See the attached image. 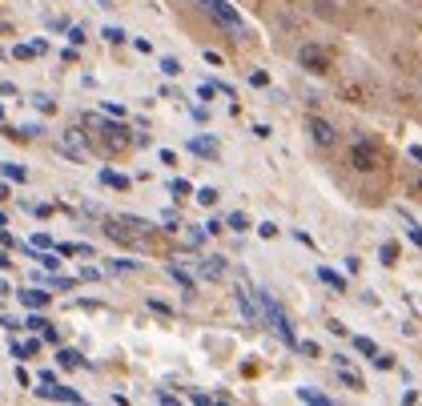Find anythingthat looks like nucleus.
<instances>
[{
	"mask_svg": "<svg viewBox=\"0 0 422 406\" xmlns=\"http://www.w3.org/2000/svg\"><path fill=\"white\" fill-rule=\"evenodd\" d=\"M346 161H350V169H354V173H378V169H382V149L374 145L366 133H358L354 141H350Z\"/></svg>",
	"mask_w": 422,
	"mask_h": 406,
	"instance_id": "f257e3e1",
	"label": "nucleus"
},
{
	"mask_svg": "<svg viewBox=\"0 0 422 406\" xmlns=\"http://www.w3.org/2000/svg\"><path fill=\"white\" fill-rule=\"evenodd\" d=\"M85 125L101 129V145L109 149V153H125V149H133V145H137V137L129 133L121 121H109V117H85Z\"/></svg>",
	"mask_w": 422,
	"mask_h": 406,
	"instance_id": "f03ea898",
	"label": "nucleus"
},
{
	"mask_svg": "<svg viewBox=\"0 0 422 406\" xmlns=\"http://www.w3.org/2000/svg\"><path fill=\"white\" fill-rule=\"evenodd\" d=\"M258 298H261V314H266V322H270L273 330H278V338H282L286 346H294V350H298V338H294V322L286 318V310H282V306H278V302L270 298V290H258Z\"/></svg>",
	"mask_w": 422,
	"mask_h": 406,
	"instance_id": "7ed1b4c3",
	"label": "nucleus"
},
{
	"mask_svg": "<svg viewBox=\"0 0 422 406\" xmlns=\"http://www.w3.org/2000/svg\"><path fill=\"white\" fill-rule=\"evenodd\" d=\"M198 4H201V9H205V13H210L222 28H229L234 37H241V33H246V21L237 16L234 4H225V0H198Z\"/></svg>",
	"mask_w": 422,
	"mask_h": 406,
	"instance_id": "20e7f679",
	"label": "nucleus"
},
{
	"mask_svg": "<svg viewBox=\"0 0 422 406\" xmlns=\"http://www.w3.org/2000/svg\"><path fill=\"white\" fill-rule=\"evenodd\" d=\"M298 64L306 69V73H314V77H326V73H330V49L306 40V45L298 49Z\"/></svg>",
	"mask_w": 422,
	"mask_h": 406,
	"instance_id": "39448f33",
	"label": "nucleus"
},
{
	"mask_svg": "<svg viewBox=\"0 0 422 406\" xmlns=\"http://www.w3.org/2000/svg\"><path fill=\"white\" fill-rule=\"evenodd\" d=\"M57 149H61L64 157H73V161H85L89 157V141H85V133H76V129L57 133Z\"/></svg>",
	"mask_w": 422,
	"mask_h": 406,
	"instance_id": "423d86ee",
	"label": "nucleus"
},
{
	"mask_svg": "<svg viewBox=\"0 0 422 406\" xmlns=\"http://www.w3.org/2000/svg\"><path fill=\"white\" fill-rule=\"evenodd\" d=\"M310 137H314V145L318 149H334L338 145V129L326 117H310Z\"/></svg>",
	"mask_w": 422,
	"mask_h": 406,
	"instance_id": "0eeeda50",
	"label": "nucleus"
},
{
	"mask_svg": "<svg viewBox=\"0 0 422 406\" xmlns=\"http://www.w3.org/2000/svg\"><path fill=\"white\" fill-rule=\"evenodd\" d=\"M198 270H201L205 282H222V278H225V258H217V254H213V258H201Z\"/></svg>",
	"mask_w": 422,
	"mask_h": 406,
	"instance_id": "6e6552de",
	"label": "nucleus"
},
{
	"mask_svg": "<svg viewBox=\"0 0 422 406\" xmlns=\"http://www.w3.org/2000/svg\"><path fill=\"white\" fill-rule=\"evenodd\" d=\"M237 306H241V314H246V322H261L258 306H253V294H249L246 286H237Z\"/></svg>",
	"mask_w": 422,
	"mask_h": 406,
	"instance_id": "1a4fd4ad",
	"label": "nucleus"
},
{
	"mask_svg": "<svg viewBox=\"0 0 422 406\" xmlns=\"http://www.w3.org/2000/svg\"><path fill=\"white\" fill-rule=\"evenodd\" d=\"M21 302H25L28 310H45V306H49V294L37 290V286H28V290H21Z\"/></svg>",
	"mask_w": 422,
	"mask_h": 406,
	"instance_id": "9d476101",
	"label": "nucleus"
},
{
	"mask_svg": "<svg viewBox=\"0 0 422 406\" xmlns=\"http://www.w3.org/2000/svg\"><path fill=\"white\" fill-rule=\"evenodd\" d=\"M314 16H322V21H338L342 9H338V0H314Z\"/></svg>",
	"mask_w": 422,
	"mask_h": 406,
	"instance_id": "9b49d317",
	"label": "nucleus"
},
{
	"mask_svg": "<svg viewBox=\"0 0 422 406\" xmlns=\"http://www.w3.org/2000/svg\"><path fill=\"white\" fill-rule=\"evenodd\" d=\"M338 93H342L346 101H354V105H366V89L354 85V81H342V85H338Z\"/></svg>",
	"mask_w": 422,
	"mask_h": 406,
	"instance_id": "f8f14e48",
	"label": "nucleus"
},
{
	"mask_svg": "<svg viewBox=\"0 0 422 406\" xmlns=\"http://www.w3.org/2000/svg\"><path fill=\"white\" fill-rule=\"evenodd\" d=\"M40 398H57V402H81V394H76L73 386H52V390H45Z\"/></svg>",
	"mask_w": 422,
	"mask_h": 406,
	"instance_id": "ddd939ff",
	"label": "nucleus"
},
{
	"mask_svg": "<svg viewBox=\"0 0 422 406\" xmlns=\"http://www.w3.org/2000/svg\"><path fill=\"white\" fill-rule=\"evenodd\" d=\"M189 149H193V153H198V157H217V145H213L210 137H193V141H189Z\"/></svg>",
	"mask_w": 422,
	"mask_h": 406,
	"instance_id": "4468645a",
	"label": "nucleus"
},
{
	"mask_svg": "<svg viewBox=\"0 0 422 406\" xmlns=\"http://www.w3.org/2000/svg\"><path fill=\"white\" fill-rule=\"evenodd\" d=\"M298 398H302V402H310V406H330V394L314 390V386H302V390H298Z\"/></svg>",
	"mask_w": 422,
	"mask_h": 406,
	"instance_id": "2eb2a0df",
	"label": "nucleus"
},
{
	"mask_svg": "<svg viewBox=\"0 0 422 406\" xmlns=\"http://www.w3.org/2000/svg\"><path fill=\"white\" fill-rule=\"evenodd\" d=\"M8 350H13V358H28V354H37L40 342L37 338H28V342H8Z\"/></svg>",
	"mask_w": 422,
	"mask_h": 406,
	"instance_id": "dca6fc26",
	"label": "nucleus"
},
{
	"mask_svg": "<svg viewBox=\"0 0 422 406\" xmlns=\"http://www.w3.org/2000/svg\"><path fill=\"white\" fill-rule=\"evenodd\" d=\"M338 378H342V386H350V390H366V382H362L350 366H338Z\"/></svg>",
	"mask_w": 422,
	"mask_h": 406,
	"instance_id": "f3484780",
	"label": "nucleus"
},
{
	"mask_svg": "<svg viewBox=\"0 0 422 406\" xmlns=\"http://www.w3.org/2000/svg\"><path fill=\"white\" fill-rule=\"evenodd\" d=\"M318 278H322L326 286H334L338 294H342V290H346V278H342V274H334V270H326V266H318Z\"/></svg>",
	"mask_w": 422,
	"mask_h": 406,
	"instance_id": "a211bd4d",
	"label": "nucleus"
},
{
	"mask_svg": "<svg viewBox=\"0 0 422 406\" xmlns=\"http://www.w3.org/2000/svg\"><path fill=\"white\" fill-rule=\"evenodd\" d=\"M57 366H61V370H73V366H85V358L76 354V350H61V354H57Z\"/></svg>",
	"mask_w": 422,
	"mask_h": 406,
	"instance_id": "6ab92c4d",
	"label": "nucleus"
},
{
	"mask_svg": "<svg viewBox=\"0 0 422 406\" xmlns=\"http://www.w3.org/2000/svg\"><path fill=\"white\" fill-rule=\"evenodd\" d=\"M398 218H402V222H406V234H410V242H414V246L422 249V230H418V225H414V218H410L406 210H398Z\"/></svg>",
	"mask_w": 422,
	"mask_h": 406,
	"instance_id": "aec40b11",
	"label": "nucleus"
},
{
	"mask_svg": "<svg viewBox=\"0 0 422 406\" xmlns=\"http://www.w3.org/2000/svg\"><path fill=\"white\" fill-rule=\"evenodd\" d=\"M101 181L113 185V189H129V177H121V173H113V169H101Z\"/></svg>",
	"mask_w": 422,
	"mask_h": 406,
	"instance_id": "412c9836",
	"label": "nucleus"
},
{
	"mask_svg": "<svg viewBox=\"0 0 422 406\" xmlns=\"http://www.w3.org/2000/svg\"><path fill=\"white\" fill-rule=\"evenodd\" d=\"M169 278H173V282L181 286V290H186V294H193V278H189L186 270H177V266H169Z\"/></svg>",
	"mask_w": 422,
	"mask_h": 406,
	"instance_id": "4be33fe9",
	"label": "nucleus"
},
{
	"mask_svg": "<svg viewBox=\"0 0 422 406\" xmlns=\"http://www.w3.org/2000/svg\"><path fill=\"white\" fill-rule=\"evenodd\" d=\"M37 278L49 286V290H69V286H73V278H57V274H49V278H45V274H37Z\"/></svg>",
	"mask_w": 422,
	"mask_h": 406,
	"instance_id": "5701e85b",
	"label": "nucleus"
},
{
	"mask_svg": "<svg viewBox=\"0 0 422 406\" xmlns=\"http://www.w3.org/2000/svg\"><path fill=\"white\" fill-rule=\"evenodd\" d=\"M40 254V266H45V270H57V266H61V249H57V254H49V249H37Z\"/></svg>",
	"mask_w": 422,
	"mask_h": 406,
	"instance_id": "b1692460",
	"label": "nucleus"
},
{
	"mask_svg": "<svg viewBox=\"0 0 422 406\" xmlns=\"http://www.w3.org/2000/svg\"><path fill=\"white\" fill-rule=\"evenodd\" d=\"M229 230H234V234H246L249 218H246V213H229Z\"/></svg>",
	"mask_w": 422,
	"mask_h": 406,
	"instance_id": "393cba45",
	"label": "nucleus"
},
{
	"mask_svg": "<svg viewBox=\"0 0 422 406\" xmlns=\"http://www.w3.org/2000/svg\"><path fill=\"white\" fill-rule=\"evenodd\" d=\"M354 350H358V354H366V358H374V354H378V346H374L370 338H354Z\"/></svg>",
	"mask_w": 422,
	"mask_h": 406,
	"instance_id": "a878e982",
	"label": "nucleus"
},
{
	"mask_svg": "<svg viewBox=\"0 0 422 406\" xmlns=\"http://www.w3.org/2000/svg\"><path fill=\"white\" fill-rule=\"evenodd\" d=\"M161 73H165V77H177V73H181V61H173V57H161Z\"/></svg>",
	"mask_w": 422,
	"mask_h": 406,
	"instance_id": "bb28decb",
	"label": "nucleus"
},
{
	"mask_svg": "<svg viewBox=\"0 0 422 406\" xmlns=\"http://www.w3.org/2000/svg\"><path fill=\"white\" fill-rule=\"evenodd\" d=\"M33 105H37L40 113H57V101H52V97H45V93H40V97H33Z\"/></svg>",
	"mask_w": 422,
	"mask_h": 406,
	"instance_id": "cd10ccee",
	"label": "nucleus"
},
{
	"mask_svg": "<svg viewBox=\"0 0 422 406\" xmlns=\"http://www.w3.org/2000/svg\"><path fill=\"white\" fill-rule=\"evenodd\" d=\"M198 201H201V205H217V189H210V185L198 189Z\"/></svg>",
	"mask_w": 422,
	"mask_h": 406,
	"instance_id": "c85d7f7f",
	"label": "nucleus"
},
{
	"mask_svg": "<svg viewBox=\"0 0 422 406\" xmlns=\"http://www.w3.org/2000/svg\"><path fill=\"white\" fill-rule=\"evenodd\" d=\"M37 45H16V49H13V57H21V61H28V57H37Z\"/></svg>",
	"mask_w": 422,
	"mask_h": 406,
	"instance_id": "c756f323",
	"label": "nucleus"
},
{
	"mask_svg": "<svg viewBox=\"0 0 422 406\" xmlns=\"http://www.w3.org/2000/svg\"><path fill=\"white\" fill-rule=\"evenodd\" d=\"M0 169H4L8 181H25V169H21V165H0Z\"/></svg>",
	"mask_w": 422,
	"mask_h": 406,
	"instance_id": "7c9ffc66",
	"label": "nucleus"
},
{
	"mask_svg": "<svg viewBox=\"0 0 422 406\" xmlns=\"http://www.w3.org/2000/svg\"><path fill=\"white\" fill-rule=\"evenodd\" d=\"M382 261H386V266H394V261H398V246H394V242H386V246H382Z\"/></svg>",
	"mask_w": 422,
	"mask_h": 406,
	"instance_id": "2f4dec72",
	"label": "nucleus"
},
{
	"mask_svg": "<svg viewBox=\"0 0 422 406\" xmlns=\"http://www.w3.org/2000/svg\"><path fill=\"white\" fill-rule=\"evenodd\" d=\"M370 362H374L378 370H390V366H394V358H390V354H382V350H378V354H374Z\"/></svg>",
	"mask_w": 422,
	"mask_h": 406,
	"instance_id": "473e14b6",
	"label": "nucleus"
},
{
	"mask_svg": "<svg viewBox=\"0 0 422 406\" xmlns=\"http://www.w3.org/2000/svg\"><path fill=\"white\" fill-rule=\"evenodd\" d=\"M109 270H113V274H133L137 261H109Z\"/></svg>",
	"mask_w": 422,
	"mask_h": 406,
	"instance_id": "72a5a7b5",
	"label": "nucleus"
},
{
	"mask_svg": "<svg viewBox=\"0 0 422 406\" xmlns=\"http://www.w3.org/2000/svg\"><path fill=\"white\" fill-rule=\"evenodd\" d=\"M169 189H173L177 197H186V193H193V185L189 181H181V177H177V181H169Z\"/></svg>",
	"mask_w": 422,
	"mask_h": 406,
	"instance_id": "f704fd0d",
	"label": "nucleus"
},
{
	"mask_svg": "<svg viewBox=\"0 0 422 406\" xmlns=\"http://www.w3.org/2000/svg\"><path fill=\"white\" fill-rule=\"evenodd\" d=\"M101 37L109 40V45H121V40H125V33H121V28H105V33H101Z\"/></svg>",
	"mask_w": 422,
	"mask_h": 406,
	"instance_id": "c9c22d12",
	"label": "nucleus"
},
{
	"mask_svg": "<svg viewBox=\"0 0 422 406\" xmlns=\"http://www.w3.org/2000/svg\"><path fill=\"white\" fill-rule=\"evenodd\" d=\"M249 85H253V89H266V85H270V77L258 69V73H249Z\"/></svg>",
	"mask_w": 422,
	"mask_h": 406,
	"instance_id": "e433bc0d",
	"label": "nucleus"
},
{
	"mask_svg": "<svg viewBox=\"0 0 422 406\" xmlns=\"http://www.w3.org/2000/svg\"><path fill=\"white\" fill-rule=\"evenodd\" d=\"M69 40H73V45H85V28L73 25V28H69Z\"/></svg>",
	"mask_w": 422,
	"mask_h": 406,
	"instance_id": "4c0bfd02",
	"label": "nucleus"
},
{
	"mask_svg": "<svg viewBox=\"0 0 422 406\" xmlns=\"http://www.w3.org/2000/svg\"><path fill=\"white\" fill-rule=\"evenodd\" d=\"M45 326H49V322H45V318H40V314H33V318H28V330H45Z\"/></svg>",
	"mask_w": 422,
	"mask_h": 406,
	"instance_id": "58836bf2",
	"label": "nucleus"
},
{
	"mask_svg": "<svg viewBox=\"0 0 422 406\" xmlns=\"http://www.w3.org/2000/svg\"><path fill=\"white\" fill-rule=\"evenodd\" d=\"M258 234H261V237H278V225L266 222V225H258Z\"/></svg>",
	"mask_w": 422,
	"mask_h": 406,
	"instance_id": "ea45409f",
	"label": "nucleus"
},
{
	"mask_svg": "<svg viewBox=\"0 0 422 406\" xmlns=\"http://www.w3.org/2000/svg\"><path fill=\"white\" fill-rule=\"evenodd\" d=\"M298 350H302L306 358H318V346H314V342H298Z\"/></svg>",
	"mask_w": 422,
	"mask_h": 406,
	"instance_id": "a19ab883",
	"label": "nucleus"
},
{
	"mask_svg": "<svg viewBox=\"0 0 422 406\" xmlns=\"http://www.w3.org/2000/svg\"><path fill=\"white\" fill-rule=\"evenodd\" d=\"M49 246H52V242H49L45 234H37V237H33V249H49Z\"/></svg>",
	"mask_w": 422,
	"mask_h": 406,
	"instance_id": "79ce46f5",
	"label": "nucleus"
},
{
	"mask_svg": "<svg viewBox=\"0 0 422 406\" xmlns=\"http://www.w3.org/2000/svg\"><path fill=\"white\" fill-rule=\"evenodd\" d=\"M213 93H217V85H201V89H198V97H201V101H210Z\"/></svg>",
	"mask_w": 422,
	"mask_h": 406,
	"instance_id": "37998d69",
	"label": "nucleus"
},
{
	"mask_svg": "<svg viewBox=\"0 0 422 406\" xmlns=\"http://www.w3.org/2000/svg\"><path fill=\"white\" fill-rule=\"evenodd\" d=\"M8 266H13V258H8V254H0V270H8Z\"/></svg>",
	"mask_w": 422,
	"mask_h": 406,
	"instance_id": "c03bdc74",
	"label": "nucleus"
},
{
	"mask_svg": "<svg viewBox=\"0 0 422 406\" xmlns=\"http://www.w3.org/2000/svg\"><path fill=\"white\" fill-rule=\"evenodd\" d=\"M414 193H418V197H422V177H418V181H414Z\"/></svg>",
	"mask_w": 422,
	"mask_h": 406,
	"instance_id": "a18cd8bd",
	"label": "nucleus"
},
{
	"mask_svg": "<svg viewBox=\"0 0 422 406\" xmlns=\"http://www.w3.org/2000/svg\"><path fill=\"white\" fill-rule=\"evenodd\" d=\"M418 85H422V73H418Z\"/></svg>",
	"mask_w": 422,
	"mask_h": 406,
	"instance_id": "49530a36",
	"label": "nucleus"
},
{
	"mask_svg": "<svg viewBox=\"0 0 422 406\" xmlns=\"http://www.w3.org/2000/svg\"><path fill=\"white\" fill-rule=\"evenodd\" d=\"M0 197H4V189H0Z\"/></svg>",
	"mask_w": 422,
	"mask_h": 406,
	"instance_id": "de8ad7c7",
	"label": "nucleus"
}]
</instances>
